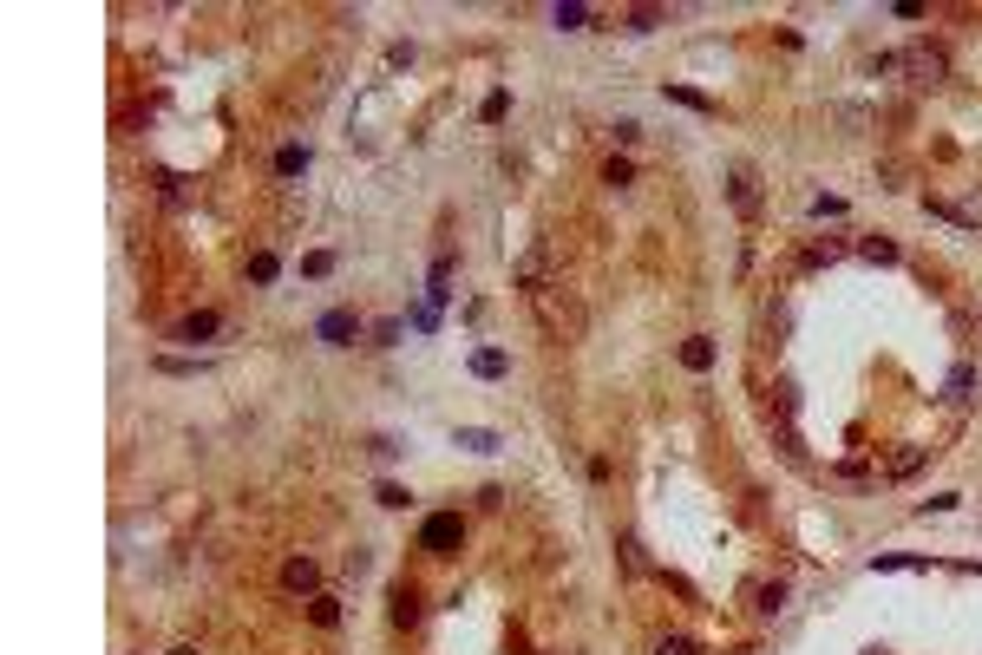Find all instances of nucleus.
Wrapping results in <instances>:
<instances>
[{"mask_svg":"<svg viewBox=\"0 0 982 655\" xmlns=\"http://www.w3.org/2000/svg\"><path fill=\"white\" fill-rule=\"evenodd\" d=\"M282 590L289 596H321V564L315 557H289L282 564Z\"/></svg>","mask_w":982,"mask_h":655,"instance_id":"nucleus-6","label":"nucleus"},{"mask_svg":"<svg viewBox=\"0 0 982 655\" xmlns=\"http://www.w3.org/2000/svg\"><path fill=\"white\" fill-rule=\"evenodd\" d=\"M354 335H360V315H354V309H328V315L315 321V341H321V347H354Z\"/></svg>","mask_w":982,"mask_h":655,"instance_id":"nucleus-4","label":"nucleus"},{"mask_svg":"<svg viewBox=\"0 0 982 655\" xmlns=\"http://www.w3.org/2000/svg\"><path fill=\"white\" fill-rule=\"evenodd\" d=\"M976 380H982L976 361H957V367H949V380H943V400H949V406H963V400L976 394Z\"/></svg>","mask_w":982,"mask_h":655,"instance_id":"nucleus-9","label":"nucleus"},{"mask_svg":"<svg viewBox=\"0 0 982 655\" xmlns=\"http://www.w3.org/2000/svg\"><path fill=\"white\" fill-rule=\"evenodd\" d=\"M615 551H623V570H629V577H649V557H642V537H635V531L615 537Z\"/></svg>","mask_w":982,"mask_h":655,"instance_id":"nucleus-12","label":"nucleus"},{"mask_svg":"<svg viewBox=\"0 0 982 655\" xmlns=\"http://www.w3.org/2000/svg\"><path fill=\"white\" fill-rule=\"evenodd\" d=\"M923 459H930V446H904V452H891V466H884V472H891V479H910Z\"/></svg>","mask_w":982,"mask_h":655,"instance_id":"nucleus-13","label":"nucleus"},{"mask_svg":"<svg viewBox=\"0 0 982 655\" xmlns=\"http://www.w3.org/2000/svg\"><path fill=\"white\" fill-rule=\"evenodd\" d=\"M530 309H538V321H544V335H550V341H583V328H589L583 302H577L564 282L538 289V295H530Z\"/></svg>","mask_w":982,"mask_h":655,"instance_id":"nucleus-1","label":"nucleus"},{"mask_svg":"<svg viewBox=\"0 0 982 655\" xmlns=\"http://www.w3.org/2000/svg\"><path fill=\"white\" fill-rule=\"evenodd\" d=\"M864 256H872V262H897V242H884V236H864Z\"/></svg>","mask_w":982,"mask_h":655,"instance_id":"nucleus-24","label":"nucleus"},{"mask_svg":"<svg viewBox=\"0 0 982 655\" xmlns=\"http://www.w3.org/2000/svg\"><path fill=\"white\" fill-rule=\"evenodd\" d=\"M629 26H635V33H649V26H662V7H635V14H629Z\"/></svg>","mask_w":982,"mask_h":655,"instance_id":"nucleus-26","label":"nucleus"},{"mask_svg":"<svg viewBox=\"0 0 982 655\" xmlns=\"http://www.w3.org/2000/svg\"><path fill=\"white\" fill-rule=\"evenodd\" d=\"M629 177H635V171H629V157H609V164H603V184H615V190H623Z\"/></svg>","mask_w":982,"mask_h":655,"instance_id":"nucleus-22","label":"nucleus"},{"mask_svg":"<svg viewBox=\"0 0 982 655\" xmlns=\"http://www.w3.org/2000/svg\"><path fill=\"white\" fill-rule=\"evenodd\" d=\"M557 26H564V33H577V26H589V7H577V0H570V7H557Z\"/></svg>","mask_w":982,"mask_h":655,"instance_id":"nucleus-21","label":"nucleus"},{"mask_svg":"<svg viewBox=\"0 0 982 655\" xmlns=\"http://www.w3.org/2000/svg\"><path fill=\"white\" fill-rule=\"evenodd\" d=\"M465 544V517L459 511H433L426 525H419V551H433V557H453Z\"/></svg>","mask_w":982,"mask_h":655,"instance_id":"nucleus-2","label":"nucleus"},{"mask_svg":"<svg viewBox=\"0 0 982 655\" xmlns=\"http://www.w3.org/2000/svg\"><path fill=\"white\" fill-rule=\"evenodd\" d=\"M308 171V145H282L275 151V177H301Z\"/></svg>","mask_w":982,"mask_h":655,"instance_id":"nucleus-14","label":"nucleus"},{"mask_svg":"<svg viewBox=\"0 0 982 655\" xmlns=\"http://www.w3.org/2000/svg\"><path fill=\"white\" fill-rule=\"evenodd\" d=\"M779 603H786V584H767V590H760V616H773Z\"/></svg>","mask_w":982,"mask_h":655,"instance_id":"nucleus-27","label":"nucleus"},{"mask_svg":"<svg viewBox=\"0 0 982 655\" xmlns=\"http://www.w3.org/2000/svg\"><path fill=\"white\" fill-rule=\"evenodd\" d=\"M655 655H701V642H694V636H662Z\"/></svg>","mask_w":982,"mask_h":655,"instance_id":"nucleus-19","label":"nucleus"},{"mask_svg":"<svg viewBox=\"0 0 982 655\" xmlns=\"http://www.w3.org/2000/svg\"><path fill=\"white\" fill-rule=\"evenodd\" d=\"M171 655H196V649H171Z\"/></svg>","mask_w":982,"mask_h":655,"instance_id":"nucleus-28","label":"nucleus"},{"mask_svg":"<svg viewBox=\"0 0 982 655\" xmlns=\"http://www.w3.org/2000/svg\"><path fill=\"white\" fill-rule=\"evenodd\" d=\"M157 374H204V361H177V354H157Z\"/></svg>","mask_w":982,"mask_h":655,"instance_id":"nucleus-25","label":"nucleus"},{"mask_svg":"<svg viewBox=\"0 0 982 655\" xmlns=\"http://www.w3.org/2000/svg\"><path fill=\"white\" fill-rule=\"evenodd\" d=\"M308 616H315L321 630H334V622H341V603H334V596H308Z\"/></svg>","mask_w":982,"mask_h":655,"instance_id":"nucleus-17","label":"nucleus"},{"mask_svg":"<svg viewBox=\"0 0 982 655\" xmlns=\"http://www.w3.org/2000/svg\"><path fill=\"white\" fill-rule=\"evenodd\" d=\"M216 328H223V315H216V309H196V315H184V321L171 328V341H210Z\"/></svg>","mask_w":982,"mask_h":655,"instance_id":"nucleus-8","label":"nucleus"},{"mask_svg":"<svg viewBox=\"0 0 982 655\" xmlns=\"http://www.w3.org/2000/svg\"><path fill=\"white\" fill-rule=\"evenodd\" d=\"M419 616H426V596L413 584H393V622H400V630H419Z\"/></svg>","mask_w":982,"mask_h":655,"instance_id":"nucleus-7","label":"nucleus"},{"mask_svg":"<svg viewBox=\"0 0 982 655\" xmlns=\"http://www.w3.org/2000/svg\"><path fill=\"white\" fill-rule=\"evenodd\" d=\"M727 197H734V210L753 223V216H760V177H753L747 164H734V171H727Z\"/></svg>","mask_w":982,"mask_h":655,"instance_id":"nucleus-5","label":"nucleus"},{"mask_svg":"<svg viewBox=\"0 0 982 655\" xmlns=\"http://www.w3.org/2000/svg\"><path fill=\"white\" fill-rule=\"evenodd\" d=\"M275 269H282V262H275L269 250H256V256H249V282H275Z\"/></svg>","mask_w":982,"mask_h":655,"instance_id":"nucleus-18","label":"nucleus"},{"mask_svg":"<svg viewBox=\"0 0 982 655\" xmlns=\"http://www.w3.org/2000/svg\"><path fill=\"white\" fill-rule=\"evenodd\" d=\"M897 66H904V72L917 79V86H937V79L949 72V60H943V46H923V40H917V46H910V52H904V60H897Z\"/></svg>","mask_w":982,"mask_h":655,"instance_id":"nucleus-3","label":"nucleus"},{"mask_svg":"<svg viewBox=\"0 0 982 655\" xmlns=\"http://www.w3.org/2000/svg\"><path fill=\"white\" fill-rule=\"evenodd\" d=\"M301 276H315V282H321V276H334V256H328V250H315V256H301Z\"/></svg>","mask_w":982,"mask_h":655,"instance_id":"nucleus-20","label":"nucleus"},{"mask_svg":"<svg viewBox=\"0 0 982 655\" xmlns=\"http://www.w3.org/2000/svg\"><path fill=\"white\" fill-rule=\"evenodd\" d=\"M838 250H845L838 236H819V242H806V256H799V262H806V269H819V262H838Z\"/></svg>","mask_w":982,"mask_h":655,"instance_id":"nucleus-15","label":"nucleus"},{"mask_svg":"<svg viewBox=\"0 0 982 655\" xmlns=\"http://www.w3.org/2000/svg\"><path fill=\"white\" fill-rule=\"evenodd\" d=\"M682 367L708 374V367H714V341H708V335H688V341H682Z\"/></svg>","mask_w":982,"mask_h":655,"instance_id":"nucleus-10","label":"nucleus"},{"mask_svg":"<svg viewBox=\"0 0 982 655\" xmlns=\"http://www.w3.org/2000/svg\"><path fill=\"white\" fill-rule=\"evenodd\" d=\"M380 505H386V511H406L413 491H406V485H380Z\"/></svg>","mask_w":982,"mask_h":655,"instance_id":"nucleus-23","label":"nucleus"},{"mask_svg":"<svg viewBox=\"0 0 982 655\" xmlns=\"http://www.w3.org/2000/svg\"><path fill=\"white\" fill-rule=\"evenodd\" d=\"M459 446H465V452H498V432H485V426H459Z\"/></svg>","mask_w":982,"mask_h":655,"instance_id":"nucleus-16","label":"nucleus"},{"mask_svg":"<svg viewBox=\"0 0 982 655\" xmlns=\"http://www.w3.org/2000/svg\"><path fill=\"white\" fill-rule=\"evenodd\" d=\"M472 374H479V380H504V374H511L504 347H479V354H472Z\"/></svg>","mask_w":982,"mask_h":655,"instance_id":"nucleus-11","label":"nucleus"}]
</instances>
